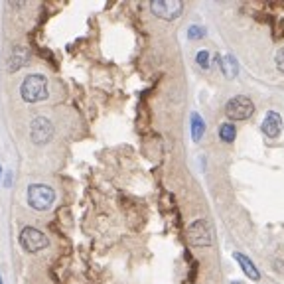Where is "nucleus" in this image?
Listing matches in <instances>:
<instances>
[{
    "mask_svg": "<svg viewBox=\"0 0 284 284\" xmlns=\"http://www.w3.org/2000/svg\"><path fill=\"white\" fill-rule=\"evenodd\" d=\"M274 61H276V67H278V71H282V73H284V48H280V50L276 52V57H274Z\"/></svg>",
    "mask_w": 284,
    "mask_h": 284,
    "instance_id": "nucleus-15",
    "label": "nucleus"
},
{
    "mask_svg": "<svg viewBox=\"0 0 284 284\" xmlns=\"http://www.w3.org/2000/svg\"><path fill=\"white\" fill-rule=\"evenodd\" d=\"M203 132H205V122L201 120L199 114L194 113V114H192V136H194V140L199 142L201 136H203Z\"/></svg>",
    "mask_w": 284,
    "mask_h": 284,
    "instance_id": "nucleus-12",
    "label": "nucleus"
},
{
    "mask_svg": "<svg viewBox=\"0 0 284 284\" xmlns=\"http://www.w3.org/2000/svg\"><path fill=\"white\" fill-rule=\"evenodd\" d=\"M150 10L154 12V16L162 20H176L182 14L184 4L178 2V0H154L150 4Z\"/></svg>",
    "mask_w": 284,
    "mask_h": 284,
    "instance_id": "nucleus-7",
    "label": "nucleus"
},
{
    "mask_svg": "<svg viewBox=\"0 0 284 284\" xmlns=\"http://www.w3.org/2000/svg\"><path fill=\"white\" fill-rule=\"evenodd\" d=\"M20 245L28 253H40L50 245V239L36 227H24L20 233Z\"/></svg>",
    "mask_w": 284,
    "mask_h": 284,
    "instance_id": "nucleus-4",
    "label": "nucleus"
},
{
    "mask_svg": "<svg viewBox=\"0 0 284 284\" xmlns=\"http://www.w3.org/2000/svg\"><path fill=\"white\" fill-rule=\"evenodd\" d=\"M282 130V118L274 113V111H268L264 120H262V132L268 136V138H276Z\"/></svg>",
    "mask_w": 284,
    "mask_h": 284,
    "instance_id": "nucleus-8",
    "label": "nucleus"
},
{
    "mask_svg": "<svg viewBox=\"0 0 284 284\" xmlns=\"http://www.w3.org/2000/svg\"><path fill=\"white\" fill-rule=\"evenodd\" d=\"M26 61H28V50L26 48H14L10 57H8V71H16V69L24 67Z\"/></svg>",
    "mask_w": 284,
    "mask_h": 284,
    "instance_id": "nucleus-9",
    "label": "nucleus"
},
{
    "mask_svg": "<svg viewBox=\"0 0 284 284\" xmlns=\"http://www.w3.org/2000/svg\"><path fill=\"white\" fill-rule=\"evenodd\" d=\"M186 233H188L190 245H194V247H209V245L213 243V239H211V229H209L207 221H203V219L194 221V223L188 227Z\"/></svg>",
    "mask_w": 284,
    "mask_h": 284,
    "instance_id": "nucleus-5",
    "label": "nucleus"
},
{
    "mask_svg": "<svg viewBox=\"0 0 284 284\" xmlns=\"http://www.w3.org/2000/svg\"><path fill=\"white\" fill-rule=\"evenodd\" d=\"M20 95H22V99L26 103H38V101L48 99V79L44 75H40V73L28 75L22 81Z\"/></svg>",
    "mask_w": 284,
    "mask_h": 284,
    "instance_id": "nucleus-1",
    "label": "nucleus"
},
{
    "mask_svg": "<svg viewBox=\"0 0 284 284\" xmlns=\"http://www.w3.org/2000/svg\"><path fill=\"white\" fill-rule=\"evenodd\" d=\"M233 256L237 258V262L241 264L243 272H245V274H247L251 280H258V278H260V272L256 270V266H255V264H253V262H251V260H249L245 255H241V253H235Z\"/></svg>",
    "mask_w": 284,
    "mask_h": 284,
    "instance_id": "nucleus-10",
    "label": "nucleus"
},
{
    "mask_svg": "<svg viewBox=\"0 0 284 284\" xmlns=\"http://www.w3.org/2000/svg\"><path fill=\"white\" fill-rule=\"evenodd\" d=\"M235 136H237V130H235L233 124H229V122L221 124V128H219V138H221L223 142H233Z\"/></svg>",
    "mask_w": 284,
    "mask_h": 284,
    "instance_id": "nucleus-13",
    "label": "nucleus"
},
{
    "mask_svg": "<svg viewBox=\"0 0 284 284\" xmlns=\"http://www.w3.org/2000/svg\"><path fill=\"white\" fill-rule=\"evenodd\" d=\"M0 284H2V276H0Z\"/></svg>",
    "mask_w": 284,
    "mask_h": 284,
    "instance_id": "nucleus-18",
    "label": "nucleus"
},
{
    "mask_svg": "<svg viewBox=\"0 0 284 284\" xmlns=\"http://www.w3.org/2000/svg\"><path fill=\"white\" fill-rule=\"evenodd\" d=\"M56 199V192L50 188V186H44V184H32L28 188V203L30 207H34L36 211H46L52 207Z\"/></svg>",
    "mask_w": 284,
    "mask_h": 284,
    "instance_id": "nucleus-2",
    "label": "nucleus"
},
{
    "mask_svg": "<svg viewBox=\"0 0 284 284\" xmlns=\"http://www.w3.org/2000/svg\"><path fill=\"white\" fill-rule=\"evenodd\" d=\"M253 113H255L253 101L249 97H243V95L229 99L227 105H225V114L233 120H247V118L253 116Z\"/></svg>",
    "mask_w": 284,
    "mask_h": 284,
    "instance_id": "nucleus-3",
    "label": "nucleus"
},
{
    "mask_svg": "<svg viewBox=\"0 0 284 284\" xmlns=\"http://www.w3.org/2000/svg\"><path fill=\"white\" fill-rule=\"evenodd\" d=\"M54 136V124L46 116H36L30 124V138L34 144H48Z\"/></svg>",
    "mask_w": 284,
    "mask_h": 284,
    "instance_id": "nucleus-6",
    "label": "nucleus"
},
{
    "mask_svg": "<svg viewBox=\"0 0 284 284\" xmlns=\"http://www.w3.org/2000/svg\"><path fill=\"white\" fill-rule=\"evenodd\" d=\"M188 34H190V40H199V38L203 36V28H199V26H192V28L188 30Z\"/></svg>",
    "mask_w": 284,
    "mask_h": 284,
    "instance_id": "nucleus-16",
    "label": "nucleus"
},
{
    "mask_svg": "<svg viewBox=\"0 0 284 284\" xmlns=\"http://www.w3.org/2000/svg\"><path fill=\"white\" fill-rule=\"evenodd\" d=\"M196 61H198V65H201L203 69H207V67H209V54H207L205 50L198 52V56H196Z\"/></svg>",
    "mask_w": 284,
    "mask_h": 284,
    "instance_id": "nucleus-14",
    "label": "nucleus"
},
{
    "mask_svg": "<svg viewBox=\"0 0 284 284\" xmlns=\"http://www.w3.org/2000/svg\"><path fill=\"white\" fill-rule=\"evenodd\" d=\"M0 176H2V168H0Z\"/></svg>",
    "mask_w": 284,
    "mask_h": 284,
    "instance_id": "nucleus-17",
    "label": "nucleus"
},
{
    "mask_svg": "<svg viewBox=\"0 0 284 284\" xmlns=\"http://www.w3.org/2000/svg\"><path fill=\"white\" fill-rule=\"evenodd\" d=\"M215 61H217V63H221V69H223L225 77L233 79V77L237 75V61H235V57H233V56H225L223 59H221L219 56H215Z\"/></svg>",
    "mask_w": 284,
    "mask_h": 284,
    "instance_id": "nucleus-11",
    "label": "nucleus"
}]
</instances>
